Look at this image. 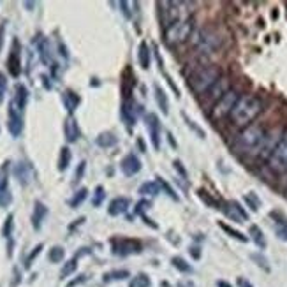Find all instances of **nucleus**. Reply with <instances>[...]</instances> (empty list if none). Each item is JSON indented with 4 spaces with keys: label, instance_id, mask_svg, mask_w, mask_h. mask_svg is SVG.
Masks as SVG:
<instances>
[{
    "label": "nucleus",
    "instance_id": "obj_18",
    "mask_svg": "<svg viewBox=\"0 0 287 287\" xmlns=\"http://www.w3.org/2000/svg\"><path fill=\"white\" fill-rule=\"evenodd\" d=\"M64 134H66V139L69 143H76L78 139H80V125H78V122H76L74 116H67L66 122H64Z\"/></svg>",
    "mask_w": 287,
    "mask_h": 287
},
{
    "label": "nucleus",
    "instance_id": "obj_40",
    "mask_svg": "<svg viewBox=\"0 0 287 287\" xmlns=\"http://www.w3.org/2000/svg\"><path fill=\"white\" fill-rule=\"evenodd\" d=\"M183 120H185V124L189 125V129H192V131H194V132L198 134V136L201 137V139H204V137H206V132H204L203 129H201V127H199L198 124H196L194 120H190L189 116L185 115V113H183Z\"/></svg>",
    "mask_w": 287,
    "mask_h": 287
},
{
    "label": "nucleus",
    "instance_id": "obj_21",
    "mask_svg": "<svg viewBox=\"0 0 287 287\" xmlns=\"http://www.w3.org/2000/svg\"><path fill=\"white\" fill-rule=\"evenodd\" d=\"M14 106L18 108L20 111H23L27 108V102H28V88L25 87L23 83H18L14 87V97L11 101Z\"/></svg>",
    "mask_w": 287,
    "mask_h": 287
},
{
    "label": "nucleus",
    "instance_id": "obj_8",
    "mask_svg": "<svg viewBox=\"0 0 287 287\" xmlns=\"http://www.w3.org/2000/svg\"><path fill=\"white\" fill-rule=\"evenodd\" d=\"M23 111H20L14 106L13 102H9L7 108V131L13 137H20L23 132Z\"/></svg>",
    "mask_w": 287,
    "mask_h": 287
},
{
    "label": "nucleus",
    "instance_id": "obj_50",
    "mask_svg": "<svg viewBox=\"0 0 287 287\" xmlns=\"http://www.w3.org/2000/svg\"><path fill=\"white\" fill-rule=\"evenodd\" d=\"M41 80H43V83H44V87H46V88H51V83H49V78H48V76H41Z\"/></svg>",
    "mask_w": 287,
    "mask_h": 287
},
{
    "label": "nucleus",
    "instance_id": "obj_10",
    "mask_svg": "<svg viewBox=\"0 0 287 287\" xmlns=\"http://www.w3.org/2000/svg\"><path fill=\"white\" fill-rule=\"evenodd\" d=\"M141 250V242H137V240L124 238L113 242V252H115L116 256H131V254H139Z\"/></svg>",
    "mask_w": 287,
    "mask_h": 287
},
{
    "label": "nucleus",
    "instance_id": "obj_5",
    "mask_svg": "<svg viewBox=\"0 0 287 287\" xmlns=\"http://www.w3.org/2000/svg\"><path fill=\"white\" fill-rule=\"evenodd\" d=\"M196 46H198V49L201 53H215L217 49L222 46V37L215 30L204 28V30L198 32V36H196Z\"/></svg>",
    "mask_w": 287,
    "mask_h": 287
},
{
    "label": "nucleus",
    "instance_id": "obj_54",
    "mask_svg": "<svg viewBox=\"0 0 287 287\" xmlns=\"http://www.w3.org/2000/svg\"><path fill=\"white\" fill-rule=\"evenodd\" d=\"M217 287H231V284L224 282V280H219V282H217Z\"/></svg>",
    "mask_w": 287,
    "mask_h": 287
},
{
    "label": "nucleus",
    "instance_id": "obj_46",
    "mask_svg": "<svg viewBox=\"0 0 287 287\" xmlns=\"http://www.w3.org/2000/svg\"><path fill=\"white\" fill-rule=\"evenodd\" d=\"M85 168H87V162H85V160H81V162H80V166H78V169H76V175H74L76 181H78V180H81V177H83V171H85Z\"/></svg>",
    "mask_w": 287,
    "mask_h": 287
},
{
    "label": "nucleus",
    "instance_id": "obj_34",
    "mask_svg": "<svg viewBox=\"0 0 287 287\" xmlns=\"http://www.w3.org/2000/svg\"><path fill=\"white\" fill-rule=\"evenodd\" d=\"M87 196H88V190L85 189V187H81L80 190H76V194L72 196V199L69 201V206H71V208H78L81 203H83L85 199H87Z\"/></svg>",
    "mask_w": 287,
    "mask_h": 287
},
{
    "label": "nucleus",
    "instance_id": "obj_11",
    "mask_svg": "<svg viewBox=\"0 0 287 287\" xmlns=\"http://www.w3.org/2000/svg\"><path fill=\"white\" fill-rule=\"evenodd\" d=\"M7 168H9V162H4V166L0 168V208L9 206L11 201H13V196H11V190H9Z\"/></svg>",
    "mask_w": 287,
    "mask_h": 287
},
{
    "label": "nucleus",
    "instance_id": "obj_35",
    "mask_svg": "<svg viewBox=\"0 0 287 287\" xmlns=\"http://www.w3.org/2000/svg\"><path fill=\"white\" fill-rule=\"evenodd\" d=\"M129 287H150V278L146 277L145 273H137L136 277L131 278Z\"/></svg>",
    "mask_w": 287,
    "mask_h": 287
},
{
    "label": "nucleus",
    "instance_id": "obj_9",
    "mask_svg": "<svg viewBox=\"0 0 287 287\" xmlns=\"http://www.w3.org/2000/svg\"><path fill=\"white\" fill-rule=\"evenodd\" d=\"M13 175H14V178L18 180L20 185H22V187H28L32 181H34L36 171H34V168H32L30 162H27V160H20V162L14 164Z\"/></svg>",
    "mask_w": 287,
    "mask_h": 287
},
{
    "label": "nucleus",
    "instance_id": "obj_26",
    "mask_svg": "<svg viewBox=\"0 0 287 287\" xmlns=\"http://www.w3.org/2000/svg\"><path fill=\"white\" fill-rule=\"evenodd\" d=\"M71 159H72L71 148L69 146H62L60 148V155H58V171H66L69 168V164H71Z\"/></svg>",
    "mask_w": 287,
    "mask_h": 287
},
{
    "label": "nucleus",
    "instance_id": "obj_17",
    "mask_svg": "<svg viewBox=\"0 0 287 287\" xmlns=\"http://www.w3.org/2000/svg\"><path fill=\"white\" fill-rule=\"evenodd\" d=\"M136 108H137L136 102H134L132 99H127V101L122 104L120 115H122V120H124L129 127H132V125L136 124V120H137V110Z\"/></svg>",
    "mask_w": 287,
    "mask_h": 287
},
{
    "label": "nucleus",
    "instance_id": "obj_28",
    "mask_svg": "<svg viewBox=\"0 0 287 287\" xmlns=\"http://www.w3.org/2000/svg\"><path fill=\"white\" fill-rule=\"evenodd\" d=\"M95 143H97L101 148H111V146H115L116 143H118V139H116L115 134H111V132H101L97 136V139H95Z\"/></svg>",
    "mask_w": 287,
    "mask_h": 287
},
{
    "label": "nucleus",
    "instance_id": "obj_23",
    "mask_svg": "<svg viewBox=\"0 0 287 287\" xmlns=\"http://www.w3.org/2000/svg\"><path fill=\"white\" fill-rule=\"evenodd\" d=\"M80 95L78 93H74L72 90H66V92L62 93V102L64 106H66V110L69 111V115L72 116V113L76 111V108L80 106Z\"/></svg>",
    "mask_w": 287,
    "mask_h": 287
},
{
    "label": "nucleus",
    "instance_id": "obj_38",
    "mask_svg": "<svg viewBox=\"0 0 287 287\" xmlns=\"http://www.w3.org/2000/svg\"><path fill=\"white\" fill-rule=\"evenodd\" d=\"M173 266L178 269V271H183V273H190L192 271V266L187 263L185 259H181V257H173Z\"/></svg>",
    "mask_w": 287,
    "mask_h": 287
},
{
    "label": "nucleus",
    "instance_id": "obj_47",
    "mask_svg": "<svg viewBox=\"0 0 287 287\" xmlns=\"http://www.w3.org/2000/svg\"><path fill=\"white\" fill-rule=\"evenodd\" d=\"M85 280H87V275H80L78 278H74V280H71V282L67 284V287H76V286H80V284H83Z\"/></svg>",
    "mask_w": 287,
    "mask_h": 287
},
{
    "label": "nucleus",
    "instance_id": "obj_51",
    "mask_svg": "<svg viewBox=\"0 0 287 287\" xmlns=\"http://www.w3.org/2000/svg\"><path fill=\"white\" fill-rule=\"evenodd\" d=\"M190 256H194L196 259H198V257L201 256V252L198 250V247H192V248H190Z\"/></svg>",
    "mask_w": 287,
    "mask_h": 287
},
{
    "label": "nucleus",
    "instance_id": "obj_13",
    "mask_svg": "<svg viewBox=\"0 0 287 287\" xmlns=\"http://www.w3.org/2000/svg\"><path fill=\"white\" fill-rule=\"evenodd\" d=\"M146 129H148V134H150V141L154 145L155 150L160 148V120L157 115L150 113L146 115Z\"/></svg>",
    "mask_w": 287,
    "mask_h": 287
},
{
    "label": "nucleus",
    "instance_id": "obj_30",
    "mask_svg": "<svg viewBox=\"0 0 287 287\" xmlns=\"http://www.w3.org/2000/svg\"><path fill=\"white\" fill-rule=\"evenodd\" d=\"M13 229H14V215L13 213H9V215L5 217V222L4 225H2V236L4 238H7L11 243H13Z\"/></svg>",
    "mask_w": 287,
    "mask_h": 287
},
{
    "label": "nucleus",
    "instance_id": "obj_42",
    "mask_svg": "<svg viewBox=\"0 0 287 287\" xmlns=\"http://www.w3.org/2000/svg\"><path fill=\"white\" fill-rule=\"evenodd\" d=\"M41 250H43V243H39V245H37V247H34V250H32L30 254H28L27 261H25V266H27V268H30V266H32V263H34V259H36V257H37V256H39V254H41Z\"/></svg>",
    "mask_w": 287,
    "mask_h": 287
},
{
    "label": "nucleus",
    "instance_id": "obj_43",
    "mask_svg": "<svg viewBox=\"0 0 287 287\" xmlns=\"http://www.w3.org/2000/svg\"><path fill=\"white\" fill-rule=\"evenodd\" d=\"M5 92H7V78H5L4 72H0V104L4 102Z\"/></svg>",
    "mask_w": 287,
    "mask_h": 287
},
{
    "label": "nucleus",
    "instance_id": "obj_19",
    "mask_svg": "<svg viewBox=\"0 0 287 287\" xmlns=\"http://www.w3.org/2000/svg\"><path fill=\"white\" fill-rule=\"evenodd\" d=\"M129 206H131V199L125 198V196H118V198H115L110 203V206H108V213H110L111 217L122 215V213L127 212Z\"/></svg>",
    "mask_w": 287,
    "mask_h": 287
},
{
    "label": "nucleus",
    "instance_id": "obj_20",
    "mask_svg": "<svg viewBox=\"0 0 287 287\" xmlns=\"http://www.w3.org/2000/svg\"><path fill=\"white\" fill-rule=\"evenodd\" d=\"M46 215H48V206L43 204L41 201H36V203H34V212H32V227L36 231H39L43 222H44Z\"/></svg>",
    "mask_w": 287,
    "mask_h": 287
},
{
    "label": "nucleus",
    "instance_id": "obj_16",
    "mask_svg": "<svg viewBox=\"0 0 287 287\" xmlns=\"http://www.w3.org/2000/svg\"><path fill=\"white\" fill-rule=\"evenodd\" d=\"M7 69L13 78H18L22 72V60H20V51H18V41L13 43V49H11L9 57H7Z\"/></svg>",
    "mask_w": 287,
    "mask_h": 287
},
{
    "label": "nucleus",
    "instance_id": "obj_2",
    "mask_svg": "<svg viewBox=\"0 0 287 287\" xmlns=\"http://www.w3.org/2000/svg\"><path fill=\"white\" fill-rule=\"evenodd\" d=\"M266 139L265 129L261 125H248L238 134L234 141V150L240 154H257Z\"/></svg>",
    "mask_w": 287,
    "mask_h": 287
},
{
    "label": "nucleus",
    "instance_id": "obj_36",
    "mask_svg": "<svg viewBox=\"0 0 287 287\" xmlns=\"http://www.w3.org/2000/svg\"><path fill=\"white\" fill-rule=\"evenodd\" d=\"M64 256H66V252H64L62 247H53V248H49V252H48V259L51 261V263H62Z\"/></svg>",
    "mask_w": 287,
    "mask_h": 287
},
{
    "label": "nucleus",
    "instance_id": "obj_45",
    "mask_svg": "<svg viewBox=\"0 0 287 287\" xmlns=\"http://www.w3.org/2000/svg\"><path fill=\"white\" fill-rule=\"evenodd\" d=\"M252 259L257 261V265H259L263 269H266V271H269V266L266 265V259H265V257H261L259 254H252Z\"/></svg>",
    "mask_w": 287,
    "mask_h": 287
},
{
    "label": "nucleus",
    "instance_id": "obj_3",
    "mask_svg": "<svg viewBox=\"0 0 287 287\" xmlns=\"http://www.w3.org/2000/svg\"><path fill=\"white\" fill-rule=\"evenodd\" d=\"M219 80H221V69H219V67L203 66L190 76L189 87L196 95H203V93L210 92V88H212Z\"/></svg>",
    "mask_w": 287,
    "mask_h": 287
},
{
    "label": "nucleus",
    "instance_id": "obj_48",
    "mask_svg": "<svg viewBox=\"0 0 287 287\" xmlns=\"http://www.w3.org/2000/svg\"><path fill=\"white\" fill-rule=\"evenodd\" d=\"M131 2H120V7H122V13L125 14V16H127V18H131V16H132V14H131V9H129V7H131Z\"/></svg>",
    "mask_w": 287,
    "mask_h": 287
},
{
    "label": "nucleus",
    "instance_id": "obj_29",
    "mask_svg": "<svg viewBox=\"0 0 287 287\" xmlns=\"http://www.w3.org/2000/svg\"><path fill=\"white\" fill-rule=\"evenodd\" d=\"M160 185H159V181L155 180V181H146V183H143L141 187H139V194H143V196H157V194H160Z\"/></svg>",
    "mask_w": 287,
    "mask_h": 287
},
{
    "label": "nucleus",
    "instance_id": "obj_1",
    "mask_svg": "<svg viewBox=\"0 0 287 287\" xmlns=\"http://www.w3.org/2000/svg\"><path fill=\"white\" fill-rule=\"evenodd\" d=\"M261 111H263V102L261 99L254 97V95H242L238 102L234 104V110L231 113V120L234 125L238 127H248V125L257 118Z\"/></svg>",
    "mask_w": 287,
    "mask_h": 287
},
{
    "label": "nucleus",
    "instance_id": "obj_22",
    "mask_svg": "<svg viewBox=\"0 0 287 287\" xmlns=\"http://www.w3.org/2000/svg\"><path fill=\"white\" fill-rule=\"evenodd\" d=\"M227 92H229V80H227V78H222V76H221V80L213 85L208 93H210V99H213V101H219V99L224 97Z\"/></svg>",
    "mask_w": 287,
    "mask_h": 287
},
{
    "label": "nucleus",
    "instance_id": "obj_15",
    "mask_svg": "<svg viewBox=\"0 0 287 287\" xmlns=\"http://www.w3.org/2000/svg\"><path fill=\"white\" fill-rule=\"evenodd\" d=\"M224 213L229 217L231 221L238 222V224H243V222L248 221V213L243 210V206L236 201H229V203L225 204L224 208Z\"/></svg>",
    "mask_w": 287,
    "mask_h": 287
},
{
    "label": "nucleus",
    "instance_id": "obj_53",
    "mask_svg": "<svg viewBox=\"0 0 287 287\" xmlns=\"http://www.w3.org/2000/svg\"><path fill=\"white\" fill-rule=\"evenodd\" d=\"M278 236H280V238H284V240H287V229H280V231H278Z\"/></svg>",
    "mask_w": 287,
    "mask_h": 287
},
{
    "label": "nucleus",
    "instance_id": "obj_7",
    "mask_svg": "<svg viewBox=\"0 0 287 287\" xmlns=\"http://www.w3.org/2000/svg\"><path fill=\"white\" fill-rule=\"evenodd\" d=\"M269 166L275 171H284L287 169V132L284 134L278 143L275 145L273 152L269 155Z\"/></svg>",
    "mask_w": 287,
    "mask_h": 287
},
{
    "label": "nucleus",
    "instance_id": "obj_49",
    "mask_svg": "<svg viewBox=\"0 0 287 287\" xmlns=\"http://www.w3.org/2000/svg\"><path fill=\"white\" fill-rule=\"evenodd\" d=\"M4 34H5V22H2V25H0V49L4 46Z\"/></svg>",
    "mask_w": 287,
    "mask_h": 287
},
{
    "label": "nucleus",
    "instance_id": "obj_32",
    "mask_svg": "<svg viewBox=\"0 0 287 287\" xmlns=\"http://www.w3.org/2000/svg\"><path fill=\"white\" fill-rule=\"evenodd\" d=\"M76 268H78V257H72V259H69L66 265L62 266V269H60V278H67L69 275H72L76 271Z\"/></svg>",
    "mask_w": 287,
    "mask_h": 287
},
{
    "label": "nucleus",
    "instance_id": "obj_39",
    "mask_svg": "<svg viewBox=\"0 0 287 287\" xmlns=\"http://www.w3.org/2000/svg\"><path fill=\"white\" fill-rule=\"evenodd\" d=\"M245 203L248 204V206H250V210L252 212H257V210H259V206H261V199L257 198L256 194H254V192H248V194H245Z\"/></svg>",
    "mask_w": 287,
    "mask_h": 287
},
{
    "label": "nucleus",
    "instance_id": "obj_33",
    "mask_svg": "<svg viewBox=\"0 0 287 287\" xmlns=\"http://www.w3.org/2000/svg\"><path fill=\"white\" fill-rule=\"evenodd\" d=\"M129 277V271L127 269H115V271H110L102 277L104 282H115V280H124V278Z\"/></svg>",
    "mask_w": 287,
    "mask_h": 287
},
{
    "label": "nucleus",
    "instance_id": "obj_44",
    "mask_svg": "<svg viewBox=\"0 0 287 287\" xmlns=\"http://www.w3.org/2000/svg\"><path fill=\"white\" fill-rule=\"evenodd\" d=\"M173 168H175V171L177 173H180L181 180L187 181V171H185V168H183V164H181L180 160H175V162H173Z\"/></svg>",
    "mask_w": 287,
    "mask_h": 287
},
{
    "label": "nucleus",
    "instance_id": "obj_31",
    "mask_svg": "<svg viewBox=\"0 0 287 287\" xmlns=\"http://www.w3.org/2000/svg\"><path fill=\"white\" fill-rule=\"evenodd\" d=\"M219 227H221L222 231H225V233L229 234L231 238H234V240H238V242H247V236H245V234L243 233H240V231H236V229H233V227H231V225H227V224H224V222H219Z\"/></svg>",
    "mask_w": 287,
    "mask_h": 287
},
{
    "label": "nucleus",
    "instance_id": "obj_41",
    "mask_svg": "<svg viewBox=\"0 0 287 287\" xmlns=\"http://www.w3.org/2000/svg\"><path fill=\"white\" fill-rule=\"evenodd\" d=\"M157 181H159V185H160V189H164V192L169 196V198L173 199V201H178V196L175 194V190L171 189V185H169L168 181H164L160 177H157Z\"/></svg>",
    "mask_w": 287,
    "mask_h": 287
},
{
    "label": "nucleus",
    "instance_id": "obj_37",
    "mask_svg": "<svg viewBox=\"0 0 287 287\" xmlns=\"http://www.w3.org/2000/svg\"><path fill=\"white\" fill-rule=\"evenodd\" d=\"M104 198H106V190H104V187L102 185H97L95 187V190H93L92 204L93 206H101L102 201H104Z\"/></svg>",
    "mask_w": 287,
    "mask_h": 287
},
{
    "label": "nucleus",
    "instance_id": "obj_4",
    "mask_svg": "<svg viewBox=\"0 0 287 287\" xmlns=\"http://www.w3.org/2000/svg\"><path fill=\"white\" fill-rule=\"evenodd\" d=\"M192 28H194V23L192 20L187 18V20H180V22L173 23L166 28V43L169 46H175V44H181V43H185L187 39L190 37L192 34Z\"/></svg>",
    "mask_w": 287,
    "mask_h": 287
},
{
    "label": "nucleus",
    "instance_id": "obj_27",
    "mask_svg": "<svg viewBox=\"0 0 287 287\" xmlns=\"http://www.w3.org/2000/svg\"><path fill=\"white\" fill-rule=\"evenodd\" d=\"M248 233H250V240L256 243L257 247L266 248V238H265V234H263V231H261L259 225H250Z\"/></svg>",
    "mask_w": 287,
    "mask_h": 287
},
{
    "label": "nucleus",
    "instance_id": "obj_6",
    "mask_svg": "<svg viewBox=\"0 0 287 287\" xmlns=\"http://www.w3.org/2000/svg\"><path fill=\"white\" fill-rule=\"evenodd\" d=\"M240 95L234 90H229V92L225 93L224 97H221L219 101L215 102V106L212 108V118L213 120H222L225 118V116L233 113L234 110V104L238 102Z\"/></svg>",
    "mask_w": 287,
    "mask_h": 287
},
{
    "label": "nucleus",
    "instance_id": "obj_25",
    "mask_svg": "<svg viewBox=\"0 0 287 287\" xmlns=\"http://www.w3.org/2000/svg\"><path fill=\"white\" fill-rule=\"evenodd\" d=\"M154 92H155V101L159 104L160 111H162L164 115H168L169 113V101H168V95L160 88V85H154Z\"/></svg>",
    "mask_w": 287,
    "mask_h": 287
},
{
    "label": "nucleus",
    "instance_id": "obj_52",
    "mask_svg": "<svg viewBox=\"0 0 287 287\" xmlns=\"http://www.w3.org/2000/svg\"><path fill=\"white\" fill-rule=\"evenodd\" d=\"M238 284H240V287H252V284L247 282V280H243V278H240Z\"/></svg>",
    "mask_w": 287,
    "mask_h": 287
},
{
    "label": "nucleus",
    "instance_id": "obj_24",
    "mask_svg": "<svg viewBox=\"0 0 287 287\" xmlns=\"http://www.w3.org/2000/svg\"><path fill=\"white\" fill-rule=\"evenodd\" d=\"M137 60H139V66L141 69H150V60H152V53H150V48L146 44L145 41L139 43V51H137Z\"/></svg>",
    "mask_w": 287,
    "mask_h": 287
},
{
    "label": "nucleus",
    "instance_id": "obj_14",
    "mask_svg": "<svg viewBox=\"0 0 287 287\" xmlns=\"http://www.w3.org/2000/svg\"><path fill=\"white\" fill-rule=\"evenodd\" d=\"M120 169H122L125 177H134V175L141 171V160L137 159L136 154H129L120 162Z\"/></svg>",
    "mask_w": 287,
    "mask_h": 287
},
{
    "label": "nucleus",
    "instance_id": "obj_12",
    "mask_svg": "<svg viewBox=\"0 0 287 287\" xmlns=\"http://www.w3.org/2000/svg\"><path fill=\"white\" fill-rule=\"evenodd\" d=\"M34 44H36V48H37V55H39L41 62L44 64V66H51V64H53V49H51L48 37L37 36V39L34 41Z\"/></svg>",
    "mask_w": 287,
    "mask_h": 287
}]
</instances>
